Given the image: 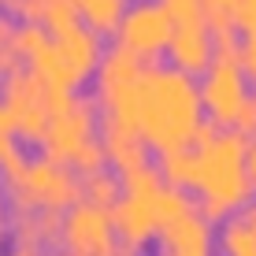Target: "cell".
I'll use <instances>...</instances> for the list:
<instances>
[{
  "label": "cell",
  "mask_w": 256,
  "mask_h": 256,
  "mask_svg": "<svg viewBox=\"0 0 256 256\" xmlns=\"http://www.w3.org/2000/svg\"><path fill=\"white\" fill-rule=\"evenodd\" d=\"M96 104H104V119L138 130L141 141L160 156L190 148L197 126L204 122L197 78L171 64H141L134 82L100 96Z\"/></svg>",
  "instance_id": "cell-1"
},
{
  "label": "cell",
  "mask_w": 256,
  "mask_h": 256,
  "mask_svg": "<svg viewBox=\"0 0 256 256\" xmlns=\"http://www.w3.org/2000/svg\"><path fill=\"white\" fill-rule=\"evenodd\" d=\"M245 148H249V134L219 126L200 145L160 156L156 171L164 174L167 186L186 190L204 219L223 223L226 216H238L252 200V186L245 174Z\"/></svg>",
  "instance_id": "cell-2"
},
{
  "label": "cell",
  "mask_w": 256,
  "mask_h": 256,
  "mask_svg": "<svg viewBox=\"0 0 256 256\" xmlns=\"http://www.w3.org/2000/svg\"><path fill=\"white\" fill-rule=\"evenodd\" d=\"M45 156L67 164L74 174H93L100 167H108L100 148V104L90 93H70L60 112L48 119V130L41 138Z\"/></svg>",
  "instance_id": "cell-3"
},
{
  "label": "cell",
  "mask_w": 256,
  "mask_h": 256,
  "mask_svg": "<svg viewBox=\"0 0 256 256\" xmlns=\"http://www.w3.org/2000/svg\"><path fill=\"white\" fill-rule=\"evenodd\" d=\"M122 193L112 204V226L116 238L130 249H141L145 242L156 238L160 226V193H164V174L156 171V164H145L130 174H119Z\"/></svg>",
  "instance_id": "cell-4"
},
{
  "label": "cell",
  "mask_w": 256,
  "mask_h": 256,
  "mask_svg": "<svg viewBox=\"0 0 256 256\" xmlns=\"http://www.w3.org/2000/svg\"><path fill=\"white\" fill-rule=\"evenodd\" d=\"M200 90V108L208 112V122L223 130H252V93L238 56H216L208 70L197 82Z\"/></svg>",
  "instance_id": "cell-5"
},
{
  "label": "cell",
  "mask_w": 256,
  "mask_h": 256,
  "mask_svg": "<svg viewBox=\"0 0 256 256\" xmlns=\"http://www.w3.org/2000/svg\"><path fill=\"white\" fill-rule=\"evenodd\" d=\"M0 190H4V197H12L15 212H38V208L67 212L74 200H82V178L67 164L52 160L45 152L38 160H26L19 178Z\"/></svg>",
  "instance_id": "cell-6"
},
{
  "label": "cell",
  "mask_w": 256,
  "mask_h": 256,
  "mask_svg": "<svg viewBox=\"0 0 256 256\" xmlns=\"http://www.w3.org/2000/svg\"><path fill=\"white\" fill-rule=\"evenodd\" d=\"M156 242L160 256H216V223L200 216L186 190L164 186Z\"/></svg>",
  "instance_id": "cell-7"
},
{
  "label": "cell",
  "mask_w": 256,
  "mask_h": 256,
  "mask_svg": "<svg viewBox=\"0 0 256 256\" xmlns=\"http://www.w3.org/2000/svg\"><path fill=\"white\" fill-rule=\"evenodd\" d=\"M67 96L70 93L48 86L45 78H38L30 67H22V64L4 78V86H0V100H4L8 112H12L15 130H19L26 141H41L45 138L48 119L60 112V104H64Z\"/></svg>",
  "instance_id": "cell-8"
},
{
  "label": "cell",
  "mask_w": 256,
  "mask_h": 256,
  "mask_svg": "<svg viewBox=\"0 0 256 256\" xmlns=\"http://www.w3.org/2000/svg\"><path fill=\"white\" fill-rule=\"evenodd\" d=\"M167 38H171V15L164 12L160 0H130L116 26V45L138 56L141 64L164 52Z\"/></svg>",
  "instance_id": "cell-9"
},
{
  "label": "cell",
  "mask_w": 256,
  "mask_h": 256,
  "mask_svg": "<svg viewBox=\"0 0 256 256\" xmlns=\"http://www.w3.org/2000/svg\"><path fill=\"white\" fill-rule=\"evenodd\" d=\"M119 238L112 226V212L90 200H74L64 212V226H60V249L74 252V256H100L104 249H112Z\"/></svg>",
  "instance_id": "cell-10"
},
{
  "label": "cell",
  "mask_w": 256,
  "mask_h": 256,
  "mask_svg": "<svg viewBox=\"0 0 256 256\" xmlns=\"http://www.w3.org/2000/svg\"><path fill=\"white\" fill-rule=\"evenodd\" d=\"M167 52H171V67L186 70V74H204L208 64L216 60V41H212L208 15L197 19H178L171 22V38H167Z\"/></svg>",
  "instance_id": "cell-11"
},
{
  "label": "cell",
  "mask_w": 256,
  "mask_h": 256,
  "mask_svg": "<svg viewBox=\"0 0 256 256\" xmlns=\"http://www.w3.org/2000/svg\"><path fill=\"white\" fill-rule=\"evenodd\" d=\"M52 41H56V48L64 52L67 67L74 70L78 82H86V78L96 70L100 56H104V38H100L96 30H90L82 19L70 22V26H64V30H56V34H52Z\"/></svg>",
  "instance_id": "cell-12"
},
{
  "label": "cell",
  "mask_w": 256,
  "mask_h": 256,
  "mask_svg": "<svg viewBox=\"0 0 256 256\" xmlns=\"http://www.w3.org/2000/svg\"><path fill=\"white\" fill-rule=\"evenodd\" d=\"M100 148H104V160L112 164L116 174H130L138 167L152 164L148 160V145L141 141L138 130L122 126L116 119H104V116H100Z\"/></svg>",
  "instance_id": "cell-13"
},
{
  "label": "cell",
  "mask_w": 256,
  "mask_h": 256,
  "mask_svg": "<svg viewBox=\"0 0 256 256\" xmlns=\"http://www.w3.org/2000/svg\"><path fill=\"white\" fill-rule=\"evenodd\" d=\"M141 70V60L138 56H130L126 48H119V45H108L104 48V56H100V64H96V100L100 96H108V93H116L122 90L126 82H134V74Z\"/></svg>",
  "instance_id": "cell-14"
},
{
  "label": "cell",
  "mask_w": 256,
  "mask_h": 256,
  "mask_svg": "<svg viewBox=\"0 0 256 256\" xmlns=\"http://www.w3.org/2000/svg\"><path fill=\"white\" fill-rule=\"evenodd\" d=\"M216 245L223 256H256V230L245 223V216H226L216 223Z\"/></svg>",
  "instance_id": "cell-15"
},
{
  "label": "cell",
  "mask_w": 256,
  "mask_h": 256,
  "mask_svg": "<svg viewBox=\"0 0 256 256\" xmlns=\"http://www.w3.org/2000/svg\"><path fill=\"white\" fill-rule=\"evenodd\" d=\"M70 4H74L78 19L104 38V34H116V26H119L130 0H70Z\"/></svg>",
  "instance_id": "cell-16"
},
{
  "label": "cell",
  "mask_w": 256,
  "mask_h": 256,
  "mask_svg": "<svg viewBox=\"0 0 256 256\" xmlns=\"http://www.w3.org/2000/svg\"><path fill=\"white\" fill-rule=\"evenodd\" d=\"M119 193H122V182H119V174L112 171V167H100V171H93V174H86L82 178V200H90V204H100V208H108L119 200Z\"/></svg>",
  "instance_id": "cell-17"
},
{
  "label": "cell",
  "mask_w": 256,
  "mask_h": 256,
  "mask_svg": "<svg viewBox=\"0 0 256 256\" xmlns=\"http://www.w3.org/2000/svg\"><path fill=\"white\" fill-rule=\"evenodd\" d=\"M238 64H242L245 78L256 86V22L238 30Z\"/></svg>",
  "instance_id": "cell-18"
},
{
  "label": "cell",
  "mask_w": 256,
  "mask_h": 256,
  "mask_svg": "<svg viewBox=\"0 0 256 256\" xmlns=\"http://www.w3.org/2000/svg\"><path fill=\"white\" fill-rule=\"evenodd\" d=\"M164 12L171 15V22L178 19H197V15H204V0H160Z\"/></svg>",
  "instance_id": "cell-19"
},
{
  "label": "cell",
  "mask_w": 256,
  "mask_h": 256,
  "mask_svg": "<svg viewBox=\"0 0 256 256\" xmlns=\"http://www.w3.org/2000/svg\"><path fill=\"white\" fill-rule=\"evenodd\" d=\"M12 30H15V22L8 15H0V52H15L12 48Z\"/></svg>",
  "instance_id": "cell-20"
},
{
  "label": "cell",
  "mask_w": 256,
  "mask_h": 256,
  "mask_svg": "<svg viewBox=\"0 0 256 256\" xmlns=\"http://www.w3.org/2000/svg\"><path fill=\"white\" fill-rule=\"evenodd\" d=\"M245 174H249V186L256 190V141H249L245 148Z\"/></svg>",
  "instance_id": "cell-21"
},
{
  "label": "cell",
  "mask_w": 256,
  "mask_h": 256,
  "mask_svg": "<svg viewBox=\"0 0 256 256\" xmlns=\"http://www.w3.org/2000/svg\"><path fill=\"white\" fill-rule=\"evenodd\" d=\"M0 134H15V122H12V112L4 108V100H0Z\"/></svg>",
  "instance_id": "cell-22"
},
{
  "label": "cell",
  "mask_w": 256,
  "mask_h": 256,
  "mask_svg": "<svg viewBox=\"0 0 256 256\" xmlns=\"http://www.w3.org/2000/svg\"><path fill=\"white\" fill-rule=\"evenodd\" d=\"M100 256H138V249H130V245H122V242H116L112 249H104Z\"/></svg>",
  "instance_id": "cell-23"
},
{
  "label": "cell",
  "mask_w": 256,
  "mask_h": 256,
  "mask_svg": "<svg viewBox=\"0 0 256 256\" xmlns=\"http://www.w3.org/2000/svg\"><path fill=\"white\" fill-rule=\"evenodd\" d=\"M242 216H245V223H249L252 230H256V197L249 200V204H245V212H242Z\"/></svg>",
  "instance_id": "cell-24"
},
{
  "label": "cell",
  "mask_w": 256,
  "mask_h": 256,
  "mask_svg": "<svg viewBox=\"0 0 256 256\" xmlns=\"http://www.w3.org/2000/svg\"><path fill=\"white\" fill-rule=\"evenodd\" d=\"M45 256H74V252H67V249H60V245H56V249H48Z\"/></svg>",
  "instance_id": "cell-25"
},
{
  "label": "cell",
  "mask_w": 256,
  "mask_h": 256,
  "mask_svg": "<svg viewBox=\"0 0 256 256\" xmlns=\"http://www.w3.org/2000/svg\"><path fill=\"white\" fill-rule=\"evenodd\" d=\"M252 130H256V96H252Z\"/></svg>",
  "instance_id": "cell-26"
},
{
  "label": "cell",
  "mask_w": 256,
  "mask_h": 256,
  "mask_svg": "<svg viewBox=\"0 0 256 256\" xmlns=\"http://www.w3.org/2000/svg\"><path fill=\"white\" fill-rule=\"evenodd\" d=\"M0 256H4V252H0Z\"/></svg>",
  "instance_id": "cell-27"
}]
</instances>
